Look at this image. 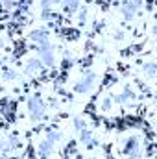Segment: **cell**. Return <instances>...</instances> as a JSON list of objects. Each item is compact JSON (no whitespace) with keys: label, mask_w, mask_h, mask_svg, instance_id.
<instances>
[{"label":"cell","mask_w":157,"mask_h":159,"mask_svg":"<svg viewBox=\"0 0 157 159\" xmlns=\"http://www.w3.org/2000/svg\"><path fill=\"white\" fill-rule=\"evenodd\" d=\"M30 106H32V113H34V117H39L41 113H43V107H41V102H37L35 98L30 102Z\"/></svg>","instance_id":"6da1fadb"}]
</instances>
